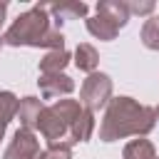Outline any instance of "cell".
I'll return each mask as SVG.
<instances>
[{
    "mask_svg": "<svg viewBox=\"0 0 159 159\" xmlns=\"http://www.w3.org/2000/svg\"><path fill=\"white\" fill-rule=\"evenodd\" d=\"M97 15L107 17L109 22H114L119 30L129 22V10L124 0H99L97 2Z\"/></svg>",
    "mask_w": 159,
    "mask_h": 159,
    "instance_id": "obj_8",
    "label": "cell"
},
{
    "mask_svg": "<svg viewBox=\"0 0 159 159\" xmlns=\"http://www.w3.org/2000/svg\"><path fill=\"white\" fill-rule=\"evenodd\" d=\"M84 25H87V32H89L92 37L104 40V42L114 40V37H117V32H119V27H117L114 22H109L107 17H102V15H92V17H87V20H84Z\"/></svg>",
    "mask_w": 159,
    "mask_h": 159,
    "instance_id": "obj_12",
    "label": "cell"
},
{
    "mask_svg": "<svg viewBox=\"0 0 159 159\" xmlns=\"http://www.w3.org/2000/svg\"><path fill=\"white\" fill-rule=\"evenodd\" d=\"M157 159H159V157H157Z\"/></svg>",
    "mask_w": 159,
    "mask_h": 159,
    "instance_id": "obj_23",
    "label": "cell"
},
{
    "mask_svg": "<svg viewBox=\"0 0 159 159\" xmlns=\"http://www.w3.org/2000/svg\"><path fill=\"white\" fill-rule=\"evenodd\" d=\"M40 84V94L45 99H55V97H67L75 89V80L70 75H40L37 80Z\"/></svg>",
    "mask_w": 159,
    "mask_h": 159,
    "instance_id": "obj_6",
    "label": "cell"
},
{
    "mask_svg": "<svg viewBox=\"0 0 159 159\" xmlns=\"http://www.w3.org/2000/svg\"><path fill=\"white\" fill-rule=\"evenodd\" d=\"M154 112H157V119H159V107H154Z\"/></svg>",
    "mask_w": 159,
    "mask_h": 159,
    "instance_id": "obj_22",
    "label": "cell"
},
{
    "mask_svg": "<svg viewBox=\"0 0 159 159\" xmlns=\"http://www.w3.org/2000/svg\"><path fill=\"white\" fill-rule=\"evenodd\" d=\"M42 159H72V144L70 142L47 144L45 152H42Z\"/></svg>",
    "mask_w": 159,
    "mask_h": 159,
    "instance_id": "obj_17",
    "label": "cell"
},
{
    "mask_svg": "<svg viewBox=\"0 0 159 159\" xmlns=\"http://www.w3.org/2000/svg\"><path fill=\"white\" fill-rule=\"evenodd\" d=\"M112 99V77L104 72H92L80 87V104L89 112H99Z\"/></svg>",
    "mask_w": 159,
    "mask_h": 159,
    "instance_id": "obj_4",
    "label": "cell"
},
{
    "mask_svg": "<svg viewBox=\"0 0 159 159\" xmlns=\"http://www.w3.org/2000/svg\"><path fill=\"white\" fill-rule=\"evenodd\" d=\"M2 137H5V129H2V127H0V139H2Z\"/></svg>",
    "mask_w": 159,
    "mask_h": 159,
    "instance_id": "obj_21",
    "label": "cell"
},
{
    "mask_svg": "<svg viewBox=\"0 0 159 159\" xmlns=\"http://www.w3.org/2000/svg\"><path fill=\"white\" fill-rule=\"evenodd\" d=\"M122 159H157V149L149 139L139 137V139H132L129 144H124Z\"/></svg>",
    "mask_w": 159,
    "mask_h": 159,
    "instance_id": "obj_14",
    "label": "cell"
},
{
    "mask_svg": "<svg viewBox=\"0 0 159 159\" xmlns=\"http://www.w3.org/2000/svg\"><path fill=\"white\" fill-rule=\"evenodd\" d=\"M45 104L42 99L37 97H22L20 99V109H17V117H20V127L25 129H37V122H40V114H42Z\"/></svg>",
    "mask_w": 159,
    "mask_h": 159,
    "instance_id": "obj_9",
    "label": "cell"
},
{
    "mask_svg": "<svg viewBox=\"0 0 159 159\" xmlns=\"http://www.w3.org/2000/svg\"><path fill=\"white\" fill-rule=\"evenodd\" d=\"M52 20L57 25H62L65 20H80V17H87L89 12V5L87 2H80V0H62V2H52L47 5Z\"/></svg>",
    "mask_w": 159,
    "mask_h": 159,
    "instance_id": "obj_7",
    "label": "cell"
},
{
    "mask_svg": "<svg viewBox=\"0 0 159 159\" xmlns=\"http://www.w3.org/2000/svg\"><path fill=\"white\" fill-rule=\"evenodd\" d=\"M82 109L84 107L77 99H55L50 107H45L40 114V122H37V129L47 139V144H55V142H62L65 137H70L72 122L80 117Z\"/></svg>",
    "mask_w": 159,
    "mask_h": 159,
    "instance_id": "obj_3",
    "label": "cell"
},
{
    "mask_svg": "<svg viewBox=\"0 0 159 159\" xmlns=\"http://www.w3.org/2000/svg\"><path fill=\"white\" fill-rule=\"evenodd\" d=\"M42 152L45 149L40 147V139L35 137V132L20 127L12 134V139H10L2 159H42Z\"/></svg>",
    "mask_w": 159,
    "mask_h": 159,
    "instance_id": "obj_5",
    "label": "cell"
},
{
    "mask_svg": "<svg viewBox=\"0 0 159 159\" xmlns=\"http://www.w3.org/2000/svg\"><path fill=\"white\" fill-rule=\"evenodd\" d=\"M124 2H127L129 15H149L152 17V12H154V2L152 0H124Z\"/></svg>",
    "mask_w": 159,
    "mask_h": 159,
    "instance_id": "obj_18",
    "label": "cell"
},
{
    "mask_svg": "<svg viewBox=\"0 0 159 159\" xmlns=\"http://www.w3.org/2000/svg\"><path fill=\"white\" fill-rule=\"evenodd\" d=\"M72 55L67 50H50L42 60H40V75H62L65 67L70 65Z\"/></svg>",
    "mask_w": 159,
    "mask_h": 159,
    "instance_id": "obj_10",
    "label": "cell"
},
{
    "mask_svg": "<svg viewBox=\"0 0 159 159\" xmlns=\"http://www.w3.org/2000/svg\"><path fill=\"white\" fill-rule=\"evenodd\" d=\"M75 65H77V70H82V72L92 75V72H97L99 52H97L89 42H80V45H77V50H75Z\"/></svg>",
    "mask_w": 159,
    "mask_h": 159,
    "instance_id": "obj_13",
    "label": "cell"
},
{
    "mask_svg": "<svg viewBox=\"0 0 159 159\" xmlns=\"http://www.w3.org/2000/svg\"><path fill=\"white\" fill-rule=\"evenodd\" d=\"M157 124V112L149 104H139L137 99L119 94L112 97L102 124H99V139L102 142H117L124 137H144L154 129Z\"/></svg>",
    "mask_w": 159,
    "mask_h": 159,
    "instance_id": "obj_1",
    "label": "cell"
},
{
    "mask_svg": "<svg viewBox=\"0 0 159 159\" xmlns=\"http://www.w3.org/2000/svg\"><path fill=\"white\" fill-rule=\"evenodd\" d=\"M7 15V2H0V27H2V20Z\"/></svg>",
    "mask_w": 159,
    "mask_h": 159,
    "instance_id": "obj_19",
    "label": "cell"
},
{
    "mask_svg": "<svg viewBox=\"0 0 159 159\" xmlns=\"http://www.w3.org/2000/svg\"><path fill=\"white\" fill-rule=\"evenodd\" d=\"M2 45H5V40H2V32H0V47H2Z\"/></svg>",
    "mask_w": 159,
    "mask_h": 159,
    "instance_id": "obj_20",
    "label": "cell"
},
{
    "mask_svg": "<svg viewBox=\"0 0 159 159\" xmlns=\"http://www.w3.org/2000/svg\"><path fill=\"white\" fill-rule=\"evenodd\" d=\"M139 40H142V45L147 50H157L159 52V15H152L149 20H144Z\"/></svg>",
    "mask_w": 159,
    "mask_h": 159,
    "instance_id": "obj_16",
    "label": "cell"
},
{
    "mask_svg": "<svg viewBox=\"0 0 159 159\" xmlns=\"http://www.w3.org/2000/svg\"><path fill=\"white\" fill-rule=\"evenodd\" d=\"M92 132H94V112L82 109L80 117L72 122V129H70V144H75V142H89Z\"/></svg>",
    "mask_w": 159,
    "mask_h": 159,
    "instance_id": "obj_11",
    "label": "cell"
},
{
    "mask_svg": "<svg viewBox=\"0 0 159 159\" xmlns=\"http://www.w3.org/2000/svg\"><path fill=\"white\" fill-rule=\"evenodd\" d=\"M17 109H20V99L10 89H0V127L2 129H7V124L12 122Z\"/></svg>",
    "mask_w": 159,
    "mask_h": 159,
    "instance_id": "obj_15",
    "label": "cell"
},
{
    "mask_svg": "<svg viewBox=\"0 0 159 159\" xmlns=\"http://www.w3.org/2000/svg\"><path fill=\"white\" fill-rule=\"evenodd\" d=\"M2 40L10 47H45L47 52L65 50V35L60 27H52L47 5H32L30 10L20 12L5 30Z\"/></svg>",
    "mask_w": 159,
    "mask_h": 159,
    "instance_id": "obj_2",
    "label": "cell"
}]
</instances>
